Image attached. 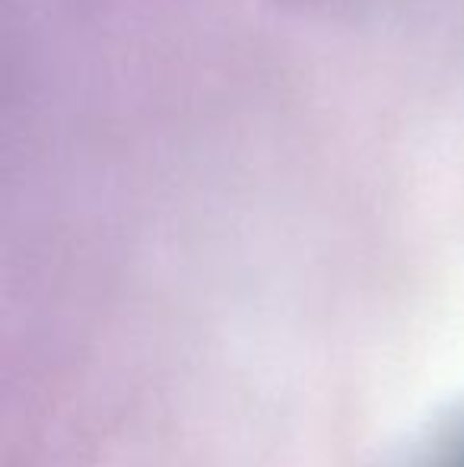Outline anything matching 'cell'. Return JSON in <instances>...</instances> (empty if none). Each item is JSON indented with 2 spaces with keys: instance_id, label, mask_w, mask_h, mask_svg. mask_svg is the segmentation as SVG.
<instances>
[{
  "instance_id": "obj_1",
  "label": "cell",
  "mask_w": 464,
  "mask_h": 467,
  "mask_svg": "<svg viewBox=\"0 0 464 467\" xmlns=\"http://www.w3.org/2000/svg\"><path fill=\"white\" fill-rule=\"evenodd\" d=\"M427 467H464V420L459 423V430L442 439Z\"/></svg>"
}]
</instances>
